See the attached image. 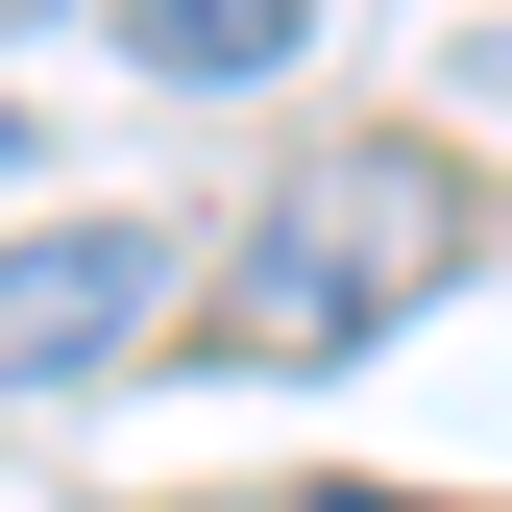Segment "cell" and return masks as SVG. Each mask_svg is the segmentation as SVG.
Returning a JSON list of instances; mask_svg holds the SVG:
<instances>
[{
    "mask_svg": "<svg viewBox=\"0 0 512 512\" xmlns=\"http://www.w3.org/2000/svg\"><path fill=\"white\" fill-rule=\"evenodd\" d=\"M439 269V171L415 147H342V171H293L269 220H244V293H220V342L244 366H342V342H391Z\"/></svg>",
    "mask_w": 512,
    "mask_h": 512,
    "instance_id": "obj_1",
    "label": "cell"
},
{
    "mask_svg": "<svg viewBox=\"0 0 512 512\" xmlns=\"http://www.w3.org/2000/svg\"><path fill=\"white\" fill-rule=\"evenodd\" d=\"M147 293H171V220H49V244H0V391L122 366V342H147Z\"/></svg>",
    "mask_w": 512,
    "mask_h": 512,
    "instance_id": "obj_2",
    "label": "cell"
},
{
    "mask_svg": "<svg viewBox=\"0 0 512 512\" xmlns=\"http://www.w3.org/2000/svg\"><path fill=\"white\" fill-rule=\"evenodd\" d=\"M122 49L196 74V98H244V74H293V49H317V0H122Z\"/></svg>",
    "mask_w": 512,
    "mask_h": 512,
    "instance_id": "obj_3",
    "label": "cell"
},
{
    "mask_svg": "<svg viewBox=\"0 0 512 512\" xmlns=\"http://www.w3.org/2000/svg\"><path fill=\"white\" fill-rule=\"evenodd\" d=\"M0 147H25V98H0Z\"/></svg>",
    "mask_w": 512,
    "mask_h": 512,
    "instance_id": "obj_4",
    "label": "cell"
},
{
    "mask_svg": "<svg viewBox=\"0 0 512 512\" xmlns=\"http://www.w3.org/2000/svg\"><path fill=\"white\" fill-rule=\"evenodd\" d=\"M0 25H49V0H0Z\"/></svg>",
    "mask_w": 512,
    "mask_h": 512,
    "instance_id": "obj_5",
    "label": "cell"
}]
</instances>
